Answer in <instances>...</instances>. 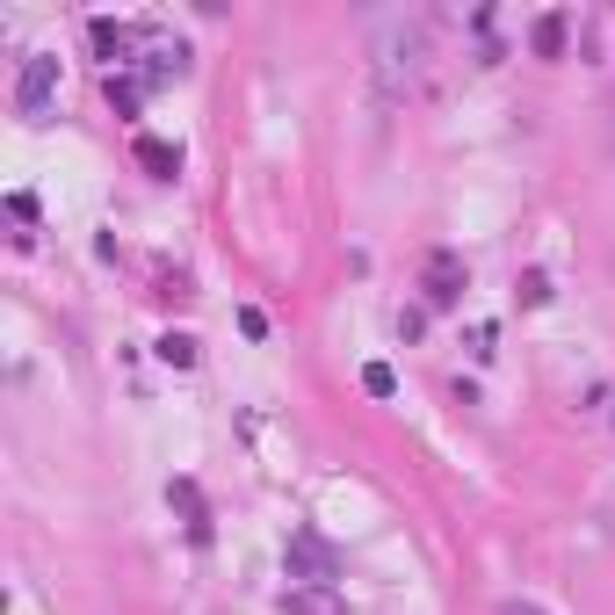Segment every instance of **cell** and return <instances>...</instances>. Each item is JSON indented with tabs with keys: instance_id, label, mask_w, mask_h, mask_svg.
<instances>
[{
	"instance_id": "2",
	"label": "cell",
	"mask_w": 615,
	"mask_h": 615,
	"mask_svg": "<svg viewBox=\"0 0 615 615\" xmlns=\"http://www.w3.org/2000/svg\"><path fill=\"white\" fill-rule=\"evenodd\" d=\"M283 565H290V587H333V579H341V550H333L319 529H290Z\"/></svg>"
},
{
	"instance_id": "16",
	"label": "cell",
	"mask_w": 615,
	"mask_h": 615,
	"mask_svg": "<svg viewBox=\"0 0 615 615\" xmlns=\"http://www.w3.org/2000/svg\"><path fill=\"white\" fill-rule=\"evenodd\" d=\"M608 420H615V413H608Z\"/></svg>"
},
{
	"instance_id": "15",
	"label": "cell",
	"mask_w": 615,
	"mask_h": 615,
	"mask_svg": "<svg viewBox=\"0 0 615 615\" xmlns=\"http://www.w3.org/2000/svg\"><path fill=\"white\" fill-rule=\"evenodd\" d=\"M500 615H543L536 601H500Z\"/></svg>"
},
{
	"instance_id": "8",
	"label": "cell",
	"mask_w": 615,
	"mask_h": 615,
	"mask_svg": "<svg viewBox=\"0 0 615 615\" xmlns=\"http://www.w3.org/2000/svg\"><path fill=\"white\" fill-rule=\"evenodd\" d=\"M565 37H572V22L550 8V15H536V29H529V51H536V58H565Z\"/></svg>"
},
{
	"instance_id": "5",
	"label": "cell",
	"mask_w": 615,
	"mask_h": 615,
	"mask_svg": "<svg viewBox=\"0 0 615 615\" xmlns=\"http://www.w3.org/2000/svg\"><path fill=\"white\" fill-rule=\"evenodd\" d=\"M167 507L181 514V529H189L196 543H210V507H203V492H196V478H174V485H167Z\"/></svg>"
},
{
	"instance_id": "7",
	"label": "cell",
	"mask_w": 615,
	"mask_h": 615,
	"mask_svg": "<svg viewBox=\"0 0 615 615\" xmlns=\"http://www.w3.org/2000/svg\"><path fill=\"white\" fill-rule=\"evenodd\" d=\"M283 615H348V594L341 587H290Z\"/></svg>"
},
{
	"instance_id": "12",
	"label": "cell",
	"mask_w": 615,
	"mask_h": 615,
	"mask_svg": "<svg viewBox=\"0 0 615 615\" xmlns=\"http://www.w3.org/2000/svg\"><path fill=\"white\" fill-rule=\"evenodd\" d=\"M362 391L369 398H398V369L391 362H362Z\"/></svg>"
},
{
	"instance_id": "1",
	"label": "cell",
	"mask_w": 615,
	"mask_h": 615,
	"mask_svg": "<svg viewBox=\"0 0 615 615\" xmlns=\"http://www.w3.org/2000/svg\"><path fill=\"white\" fill-rule=\"evenodd\" d=\"M369 66H377L384 102H406L420 87V66H427V22L420 15H384L377 37H369Z\"/></svg>"
},
{
	"instance_id": "4",
	"label": "cell",
	"mask_w": 615,
	"mask_h": 615,
	"mask_svg": "<svg viewBox=\"0 0 615 615\" xmlns=\"http://www.w3.org/2000/svg\"><path fill=\"white\" fill-rule=\"evenodd\" d=\"M420 290H427V304H435V312H442V304H456V297L471 290L464 254H456V246H435V254L420 261Z\"/></svg>"
},
{
	"instance_id": "6",
	"label": "cell",
	"mask_w": 615,
	"mask_h": 615,
	"mask_svg": "<svg viewBox=\"0 0 615 615\" xmlns=\"http://www.w3.org/2000/svg\"><path fill=\"white\" fill-rule=\"evenodd\" d=\"M87 37H95V58H109V66H131V51H138V29H123V22H87Z\"/></svg>"
},
{
	"instance_id": "13",
	"label": "cell",
	"mask_w": 615,
	"mask_h": 615,
	"mask_svg": "<svg viewBox=\"0 0 615 615\" xmlns=\"http://www.w3.org/2000/svg\"><path fill=\"white\" fill-rule=\"evenodd\" d=\"M521 304H550V275H543V268L521 275Z\"/></svg>"
},
{
	"instance_id": "14",
	"label": "cell",
	"mask_w": 615,
	"mask_h": 615,
	"mask_svg": "<svg viewBox=\"0 0 615 615\" xmlns=\"http://www.w3.org/2000/svg\"><path fill=\"white\" fill-rule=\"evenodd\" d=\"M239 333H246V341H268V312H254V304H246V312H239Z\"/></svg>"
},
{
	"instance_id": "9",
	"label": "cell",
	"mask_w": 615,
	"mask_h": 615,
	"mask_svg": "<svg viewBox=\"0 0 615 615\" xmlns=\"http://www.w3.org/2000/svg\"><path fill=\"white\" fill-rule=\"evenodd\" d=\"M131 152H138V167H152L160 181H174V174H181V152H174L167 138H152V131H145V138H138Z\"/></svg>"
},
{
	"instance_id": "10",
	"label": "cell",
	"mask_w": 615,
	"mask_h": 615,
	"mask_svg": "<svg viewBox=\"0 0 615 615\" xmlns=\"http://www.w3.org/2000/svg\"><path fill=\"white\" fill-rule=\"evenodd\" d=\"M196 355H203L196 333H160V362H167V369H196Z\"/></svg>"
},
{
	"instance_id": "3",
	"label": "cell",
	"mask_w": 615,
	"mask_h": 615,
	"mask_svg": "<svg viewBox=\"0 0 615 615\" xmlns=\"http://www.w3.org/2000/svg\"><path fill=\"white\" fill-rule=\"evenodd\" d=\"M51 102H58V51H29L22 73H15V109H22L29 123H44Z\"/></svg>"
},
{
	"instance_id": "11",
	"label": "cell",
	"mask_w": 615,
	"mask_h": 615,
	"mask_svg": "<svg viewBox=\"0 0 615 615\" xmlns=\"http://www.w3.org/2000/svg\"><path fill=\"white\" fill-rule=\"evenodd\" d=\"M138 102H145V80H116L109 73V109L116 116H138Z\"/></svg>"
}]
</instances>
